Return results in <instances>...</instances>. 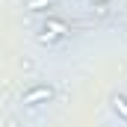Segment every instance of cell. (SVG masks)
Here are the masks:
<instances>
[{
	"mask_svg": "<svg viewBox=\"0 0 127 127\" xmlns=\"http://www.w3.org/2000/svg\"><path fill=\"white\" fill-rule=\"evenodd\" d=\"M50 97H53V89H50V86H35V89H30V92L24 95V103L32 106V103H38V100H50Z\"/></svg>",
	"mask_w": 127,
	"mask_h": 127,
	"instance_id": "1",
	"label": "cell"
},
{
	"mask_svg": "<svg viewBox=\"0 0 127 127\" xmlns=\"http://www.w3.org/2000/svg\"><path fill=\"white\" fill-rule=\"evenodd\" d=\"M47 30H50V35H65V32H71L68 24H65V21H56V18L47 21Z\"/></svg>",
	"mask_w": 127,
	"mask_h": 127,
	"instance_id": "2",
	"label": "cell"
},
{
	"mask_svg": "<svg viewBox=\"0 0 127 127\" xmlns=\"http://www.w3.org/2000/svg\"><path fill=\"white\" fill-rule=\"evenodd\" d=\"M112 106H115V112H118V115H121V118H124L127 121V97H112Z\"/></svg>",
	"mask_w": 127,
	"mask_h": 127,
	"instance_id": "3",
	"label": "cell"
},
{
	"mask_svg": "<svg viewBox=\"0 0 127 127\" xmlns=\"http://www.w3.org/2000/svg\"><path fill=\"white\" fill-rule=\"evenodd\" d=\"M92 3H103V0H92Z\"/></svg>",
	"mask_w": 127,
	"mask_h": 127,
	"instance_id": "5",
	"label": "cell"
},
{
	"mask_svg": "<svg viewBox=\"0 0 127 127\" xmlns=\"http://www.w3.org/2000/svg\"><path fill=\"white\" fill-rule=\"evenodd\" d=\"M50 0H30V9H38V6H47Z\"/></svg>",
	"mask_w": 127,
	"mask_h": 127,
	"instance_id": "4",
	"label": "cell"
}]
</instances>
